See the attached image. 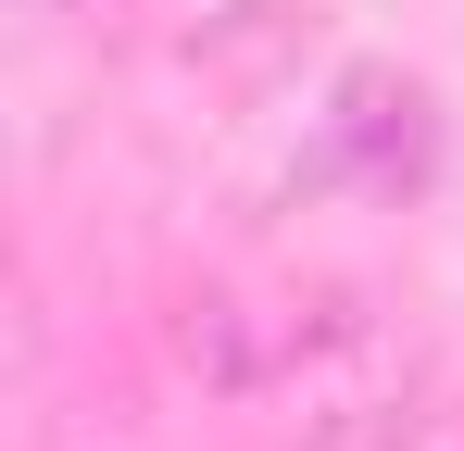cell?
<instances>
[{
    "label": "cell",
    "mask_w": 464,
    "mask_h": 451,
    "mask_svg": "<svg viewBox=\"0 0 464 451\" xmlns=\"http://www.w3.org/2000/svg\"><path fill=\"white\" fill-rule=\"evenodd\" d=\"M401 451H464V401H427V414L401 427Z\"/></svg>",
    "instance_id": "cell-1"
},
{
    "label": "cell",
    "mask_w": 464,
    "mask_h": 451,
    "mask_svg": "<svg viewBox=\"0 0 464 451\" xmlns=\"http://www.w3.org/2000/svg\"><path fill=\"white\" fill-rule=\"evenodd\" d=\"M25 13H76V0H25Z\"/></svg>",
    "instance_id": "cell-2"
}]
</instances>
